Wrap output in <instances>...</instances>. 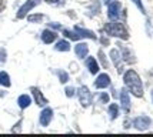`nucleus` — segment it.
Wrapping results in <instances>:
<instances>
[{"instance_id": "obj_12", "label": "nucleus", "mask_w": 153, "mask_h": 137, "mask_svg": "<svg viewBox=\"0 0 153 137\" xmlns=\"http://www.w3.org/2000/svg\"><path fill=\"white\" fill-rule=\"evenodd\" d=\"M50 118H52V110H45L43 111V116L40 117V121H42V124H47L49 121H50Z\"/></svg>"}, {"instance_id": "obj_9", "label": "nucleus", "mask_w": 153, "mask_h": 137, "mask_svg": "<svg viewBox=\"0 0 153 137\" xmlns=\"http://www.w3.org/2000/svg\"><path fill=\"white\" fill-rule=\"evenodd\" d=\"M86 64H87V67H89V70H90V73H92V74H96V73L99 72L97 61H96L93 57H89V59L86 60Z\"/></svg>"}, {"instance_id": "obj_16", "label": "nucleus", "mask_w": 153, "mask_h": 137, "mask_svg": "<svg viewBox=\"0 0 153 137\" xmlns=\"http://www.w3.org/2000/svg\"><path fill=\"white\" fill-rule=\"evenodd\" d=\"M57 49L59 50H69V43L67 41H60L57 44Z\"/></svg>"}, {"instance_id": "obj_18", "label": "nucleus", "mask_w": 153, "mask_h": 137, "mask_svg": "<svg viewBox=\"0 0 153 137\" xmlns=\"http://www.w3.org/2000/svg\"><path fill=\"white\" fill-rule=\"evenodd\" d=\"M100 100H102L103 103H107V100H109V96H107V94H105V93H103V94L100 96Z\"/></svg>"}, {"instance_id": "obj_4", "label": "nucleus", "mask_w": 153, "mask_h": 137, "mask_svg": "<svg viewBox=\"0 0 153 137\" xmlns=\"http://www.w3.org/2000/svg\"><path fill=\"white\" fill-rule=\"evenodd\" d=\"M94 84H96L97 89H105V87H107V86L110 84V77H109V74H106V73L100 74Z\"/></svg>"}, {"instance_id": "obj_21", "label": "nucleus", "mask_w": 153, "mask_h": 137, "mask_svg": "<svg viewBox=\"0 0 153 137\" xmlns=\"http://www.w3.org/2000/svg\"><path fill=\"white\" fill-rule=\"evenodd\" d=\"M106 1H112V0H106Z\"/></svg>"}, {"instance_id": "obj_14", "label": "nucleus", "mask_w": 153, "mask_h": 137, "mask_svg": "<svg viewBox=\"0 0 153 137\" xmlns=\"http://www.w3.org/2000/svg\"><path fill=\"white\" fill-rule=\"evenodd\" d=\"M0 83H1V84H4V86H9V84H10L9 77H7L6 73H1V74H0Z\"/></svg>"}, {"instance_id": "obj_3", "label": "nucleus", "mask_w": 153, "mask_h": 137, "mask_svg": "<svg viewBox=\"0 0 153 137\" xmlns=\"http://www.w3.org/2000/svg\"><path fill=\"white\" fill-rule=\"evenodd\" d=\"M134 127L136 129H139V130H146L147 127L152 124V120L147 117V116H139L137 118H134Z\"/></svg>"}, {"instance_id": "obj_19", "label": "nucleus", "mask_w": 153, "mask_h": 137, "mask_svg": "<svg viewBox=\"0 0 153 137\" xmlns=\"http://www.w3.org/2000/svg\"><path fill=\"white\" fill-rule=\"evenodd\" d=\"M47 1H56V0H47Z\"/></svg>"}, {"instance_id": "obj_7", "label": "nucleus", "mask_w": 153, "mask_h": 137, "mask_svg": "<svg viewBox=\"0 0 153 137\" xmlns=\"http://www.w3.org/2000/svg\"><path fill=\"white\" fill-rule=\"evenodd\" d=\"M120 101H122V106H123L125 111H129V109H130V100H129V94H127L126 90H122V93H120Z\"/></svg>"}, {"instance_id": "obj_5", "label": "nucleus", "mask_w": 153, "mask_h": 137, "mask_svg": "<svg viewBox=\"0 0 153 137\" xmlns=\"http://www.w3.org/2000/svg\"><path fill=\"white\" fill-rule=\"evenodd\" d=\"M119 10H120V3L119 1H113V3L109 4V13H107V16L110 19H117Z\"/></svg>"}, {"instance_id": "obj_13", "label": "nucleus", "mask_w": 153, "mask_h": 137, "mask_svg": "<svg viewBox=\"0 0 153 137\" xmlns=\"http://www.w3.org/2000/svg\"><path fill=\"white\" fill-rule=\"evenodd\" d=\"M109 113H110V117L112 118H116L119 116V107L117 104H110L109 106Z\"/></svg>"}, {"instance_id": "obj_22", "label": "nucleus", "mask_w": 153, "mask_h": 137, "mask_svg": "<svg viewBox=\"0 0 153 137\" xmlns=\"http://www.w3.org/2000/svg\"><path fill=\"white\" fill-rule=\"evenodd\" d=\"M152 74H153V73H152Z\"/></svg>"}, {"instance_id": "obj_20", "label": "nucleus", "mask_w": 153, "mask_h": 137, "mask_svg": "<svg viewBox=\"0 0 153 137\" xmlns=\"http://www.w3.org/2000/svg\"><path fill=\"white\" fill-rule=\"evenodd\" d=\"M152 98H153V91H152Z\"/></svg>"}, {"instance_id": "obj_11", "label": "nucleus", "mask_w": 153, "mask_h": 137, "mask_svg": "<svg viewBox=\"0 0 153 137\" xmlns=\"http://www.w3.org/2000/svg\"><path fill=\"white\" fill-rule=\"evenodd\" d=\"M42 39L45 43H52L54 39H56V34L53 32H49V30H45L43 32V36H42Z\"/></svg>"}, {"instance_id": "obj_1", "label": "nucleus", "mask_w": 153, "mask_h": 137, "mask_svg": "<svg viewBox=\"0 0 153 137\" xmlns=\"http://www.w3.org/2000/svg\"><path fill=\"white\" fill-rule=\"evenodd\" d=\"M125 84L129 87V90L132 91V94L136 96V97H142L143 96V86H142V80H140L139 74L132 70V69H129L126 73H125Z\"/></svg>"}, {"instance_id": "obj_6", "label": "nucleus", "mask_w": 153, "mask_h": 137, "mask_svg": "<svg viewBox=\"0 0 153 137\" xmlns=\"http://www.w3.org/2000/svg\"><path fill=\"white\" fill-rule=\"evenodd\" d=\"M80 101H82V104H85V106H89L90 101H92L90 93H89V90H87L86 87H82L80 89Z\"/></svg>"}, {"instance_id": "obj_10", "label": "nucleus", "mask_w": 153, "mask_h": 137, "mask_svg": "<svg viewBox=\"0 0 153 137\" xmlns=\"http://www.w3.org/2000/svg\"><path fill=\"white\" fill-rule=\"evenodd\" d=\"M87 52H89V47H87L85 43H80V44L76 46V54H77L79 57H82V59L86 57Z\"/></svg>"}, {"instance_id": "obj_8", "label": "nucleus", "mask_w": 153, "mask_h": 137, "mask_svg": "<svg viewBox=\"0 0 153 137\" xmlns=\"http://www.w3.org/2000/svg\"><path fill=\"white\" fill-rule=\"evenodd\" d=\"M110 56H112V60H113V63L114 66L117 67V72H122V61H120V54L119 52L116 50V49H113L112 52H110Z\"/></svg>"}, {"instance_id": "obj_15", "label": "nucleus", "mask_w": 153, "mask_h": 137, "mask_svg": "<svg viewBox=\"0 0 153 137\" xmlns=\"http://www.w3.org/2000/svg\"><path fill=\"white\" fill-rule=\"evenodd\" d=\"M19 101H20V106H22V107H26V106H29V103H30V98L27 97V96H22Z\"/></svg>"}, {"instance_id": "obj_17", "label": "nucleus", "mask_w": 153, "mask_h": 137, "mask_svg": "<svg viewBox=\"0 0 153 137\" xmlns=\"http://www.w3.org/2000/svg\"><path fill=\"white\" fill-rule=\"evenodd\" d=\"M134 3H136V6L139 7L140 10H142V12H143V13H145V9H143V6H142V1H140V0H133Z\"/></svg>"}, {"instance_id": "obj_2", "label": "nucleus", "mask_w": 153, "mask_h": 137, "mask_svg": "<svg viewBox=\"0 0 153 137\" xmlns=\"http://www.w3.org/2000/svg\"><path fill=\"white\" fill-rule=\"evenodd\" d=\"M105 32L110 36H114V37H119V39L127 40L129 39V33H127L126 27L123 23H119V21H110V23H106L105 24Z\"/></svg>"}]
</instances>
